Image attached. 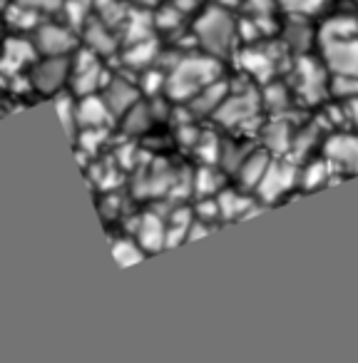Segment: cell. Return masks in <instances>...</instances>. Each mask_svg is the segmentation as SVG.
<instances>
[{
    "label": "cell",
    "instance_id": "obj_29",
    "mask_svg": "<svg viewBox=\"0 0 358 363\" xmlns=\"http://www.w3.org/2000/svg\"><path fill=\"white\" fill-rule=\"evenodd\" d=\"M264 145H267V150L286 152L291 147V130H289V125H284V122L267 125V130H264Z\"/></svg>",
    "mask_w": 358,
    "mask_h": 363
},
{
    "label": "cell",
    "instance_id": "obj_6",
    "mask_svg": "<svg viewBox=\"0 0 358 363\" xmlns=\"http://www.w3.org/2000/svg\"><path fill=\"white\" fill-rule=\"evenodd\" d=\"M321 55L328 72L358 77V35L321 40Z\"/></svg>",
    "mask_w": 358,
    "mask_h": 363
},
{
    "label": "cell",
    "instance_id": "obj_18",
    "mask_svg": "<svg viewBox=\"0 0 358 363\" xmlns=\"http://www.w3.org/2000/svg\"><path fill=\"white\" fill-rule=\"evenodd\" d=\"M217 204H219V217L222 219H247L259 212V209H252L254 204L249 202L244 194H239L237 189H224V192H219Z\"/></svg>",
    "mask_w": 358,
    "mask_h": 363
},
{
    "label": "cell",
    "instance_id": "obj_26",
    "mask_svg": "<svg viewBox=\"0 0 358 363\" xmlns=\"http://www.w3.org/2000/svg\"><path fill=\"white\" fill-rule=\"evenodd\" d=\"M262 105L267 107L274 117H281L284 112H289V107H291V95H289V87L276 85V82H274V85H267L264 97H262Z\"/></svg>",
    "mask_w": 358,
    "mask_h": 363
},
{
    "label": "cell",
    "instance_id": "obj_10",
    "mask_svg": "<svg viewBox=\"0 0 358 363\" xmlns=\"http://www.w3.org/2000/svg\"><path fill=\"white\" fill-rule=\"evenodd\" d=\"M296 87L306 102H321L328 95V70L318 60L301 57L296 62Z\"/></svg>",
    "mask_w": 358,
    "mask_h": 363
},
{
    "label": "cell",
    "instance_id": "obj_8",
    "mask_svg": "<svg viewBox=\"0 0 358 363\" xmlns=\"http://www.w3.org/2000/svg\"><path fill=\"white\" fill-rule=\"evenodd\" d=\"M296 182H298V169L291 162L272 160L267 172H264L262 182L257 184V192H259V197H262V202H276L289 189H293Z\"/></svg>",
    "mask_w": 358,
    "mask_h": 363
},
{
    "label": "cell",
    "instance_id": "obj_19",
    "mask_svg": "<svg viewBox=\"0 0 358 363\" xmlns=\"http://www.w3.org/2000/svg\"><path fill=\"white\" fill-rule=\"evenodd\" d=\"M269 162H272V157H269L267 152H249L234 174H237V179L242 182L247 189H257V184L262 182L264 172H267Z\"/></svg>",
    "mask_w": 358,
    "mask_h": 363
},
{
    "label": "cell",
    "instance_id": "obj_42",
    "mask_svg": "<svg viewBox=\"0 0 358 363\" xmlns=\"http://www.w3.org/2000/svg\"><path fill=\"white\" fill-rule=\"evenodd\" d=\"M244 8H247L249 18H272L274 13L272 0H247Z\"/></svg>",
    "mask_w": 358,
    "mask_h": 363
},
{
    "label": "cell",
    "instance_id": "obj_23",
    "mask_svg": "<svg viewBox=\"0 0 358 363\" xmlns=\"http://www.w3.org/2000/svg\"><path fill=\"white\" fill-rule=\"evenodd\" d=\"M157 52H160L157 43H150V38H147V40L130 43V48H127V52L122 55V60H125V65L135 67V70H147L150 62L157 57Z\"/></svg>",
    "mask_w": 358,
    "mask_h": 363
},
{
    "label": "cell",
    "instance_id": "obj_45",
    "mask_svg": "<svg viewBox=\"0 0 358 363\" xmlns=\"http://www.w3.org/2000/svg\"><path fill=\"white\" fill-rule=\"evenodd\" d=\"M130 3H135L137 8H155L160 0H130Z\"/></svg>",
    "mask_w": 358,
    "mask_h": 363
},
{
    "label": "cell",
    "instance_id": "obj_37",
    "mask_svg": "<svg viewBox=\"0 0 358 363\" xmlns=\"http://www.w3.org/2000/svg\"><path fill=\"white\" fill-rule=\"evenodd\" d=\"M308 40H311V35H308V28L289 26V30H286V45L289 48H293V50H306Z\"/></svg>",
    "mask_w": 358,
    "mask_h": 363
},
{
    "label": "cell",
    "instance_id": "obj_15",
    "mask_svg": "<svg viewBox=\"0 0 358 363\" xmlns=\"http://www.w3.org/2000/svg\"><path fill=\"white\" fill-rule=\"evenodd\" d=\"M174 187V177H172V172L167 169V164H155L150 167V169H145L140 177H137L135 182V194L142 199L147 197H160V194L169 192V189Z\"/></svg>",
    "mask_w": 358,
    "mask_h": 363
},
{
    "label": "cell",
    "instance_id": "obj_33",
    "mask_svg": "<svg viewBox=\"0 0 358 363\" xmlns=\"http://www.w3.org/2000/svg\"><path fill=\"white\" fill-rule=\"evenodd\" d=\"M328 92L341 100H353L358 97V77L353 75H333L331 85H328Z\"/></svg>",
    "mask_w": 358,
    "mask_h": 363
},
{
    "label": "cell",
    "instance_id": "obj_41",
    "mask_svg": "<svg viewBox=\"0 0 358 363\" xmlns=\"http://www.w3.org/2000/svg\"><path fill=\"white\" fill-rule=\"evenodd\" d=\"M164 77L167 75H162V72H157V70H152V67H147L145 77H142V87H145L147 95H157V92H160L162 87H164Z\"/></svg>",
    "mask_w": 358,
    "mask_h": 363
},
{
    "label": "cell",
    "instance_id": "obj_28",
    "mask_svg": "<svg viewBox=\"0 0 358 363\" xmlns=\"http://www.w3.org/2000/svg\"><path fill=\"white\" fill-rule=\"evenodd\" d=\"M122 125H125L127 135H142L147 127L152 125V107L147 105H132L130 110L122 115Z\"/></svg>",
    "mask_w": 358,
    "mask_h": 363
},
{
    "label": "cell",
    "instance_id": "obj_16",
    "mask_svg": "<svg viewBox=\"0 0 358 363\" xmlns=\"http://www.w3.org/2000/svg\"><path fill=\"white\" fill-rule=\"evenodd\" d=\"M164 237L167 224L160 214L147 212L137 219V244L145 249V254H155L160 249H164Z\"/></svg>",
    "mask_w": 358,
    "mask_h": 363
},
{
    "label": "cell",
    "instance_id": "obj_46",
    "mask_svg": "<svg viewBox=\"0 0 358 363\" xmlns=\"http://www.w3.org/2000/svg\"><path fill=\"white\" fill-rule=\"evenodd\" d=\"M219 6H232V3H239V0H217Z\"/></svg>",
    "mask_w": 358,
    "mask_h": 363
},
{
    "label": "cell",
    "instance_id": "obj_3",
    "mask_svg": "<svg viewBox=\"0 0 358 363\" xmlns=\"http://www.w3.org/2000/svg\"><path fill=\"white\" fill-rule=\"evenodd\" d=\"M110 80L105 72V67L100 65V55L90 50V48H82L70 55V85L72 95H92V92L102 90L105 82Z\"/></svg>",
    "mask_w": 358,
    "mask_h": 363
},
{
    "label": "cell",
    "instance_id": "obj_17",
    "mask_svg": "<svg viewBox=\"0 0 358 363\" xmlns=\"http://www.w3.org/2000/svg\"><path fill=\"white\" fill-rule=\"evenodd\" d=\"M227 95H229L227 82H222V77H219V80H214L212 85L202 87L197 95L189 97V112H192V115H197V117L214 115V112H217V107L222 105Z\"/></svg>",
    "mask_w": 358,
    "mask_h": 363
},
{
    "label": "cell",
    "instance_id": "obj_5",
    "mask_svg": "<svg viewBox=\"0 0 358 363\" xmlns=\"http://www.w3.org/2000/svg\"><path fill=\"white\" fill-rule=\"evenodd\" d=\"M70 82V55L43 57L30 67V87L43 95H57Z\"/></svg>",
    "mask_w": 358,
    "mask_h": 363
},
{
    "label": "cell",
    "instance_id": "obj_30",
    "mask_svg": "<svg viewBox=\"0 0 358 363\" xmlns=\"http://www.w3.org/2000/svg\"><path fill=\"white\" fill-rule=\"evenodd\" d=\"M55 112H57V120H60V125L65 127L67 137H72V140H75L77 120H75V100H72V95H55Z\"/></svg>",
    "mask_w": 358,
    "mask_h": 363
},
{
    "label": "cell",
    "instance_id": "obj_11",
    "mask_svg": "<svg viewBox=\"0 0 358 363\" xmlns=\"http://www.w3.org/2000/svg\"><path fill=\"white\" fill-rule=\"evenodd\" d=\"M326 152V160L331 164H338V169H346L351 174H358V137L346 135V132H338L331 135L323 145Z\"/></svg>",
    "mask_w": 358,
    "mask_h": 363
},
{
    "label": "cell",
    "instance_id": "obj_31",
    "mask_svg": "<svg viewBox=\"0 0 358 363\" xmlns=\"http://www.w3.org/2000/svg\"><path fill=\"white\" fill-rule=\"evenodd\" d=\"M192 184L199 197H214V194L219 192V177H217V172H214V167L212 164L202 167V169L194 174Z\"/></svg>",
    "mask_w": 358,
    "mask_h": 363
},
{
    "label": "cell",
    "instance_id": "obj_24",
    "mask_svg": "<svg viewBox=\"0 0 358 363\" xmlns=\"http://www.w3.org/2000/svg\"><path fill=\"white\" fill-rule=\"evenodd\" d=\"M358 35V21L348 16H336L323 23L318 40H333V38H356Z\"/></svg>",
    "mask_w": 358,
    "mask_h": 363
},
{
    "label": "cell",
    "instance_id": "obj_44",
    "mask_svg": "<svg viewBox=\"0 0 358 363\" xmlns=\"http://www.w3.org/2000/svg\"><path fill=\"white\" fill-rule=\"evenodd\" d=\"M348 110H346V115H351V120H353V125L358 127V97H353V100H348Z\"/></svg>",
    "mask_w": 358,
    "mask_h": 363
},
{
    "label": "cell",
    "instance_id": "obj_34",
    "mask_svg": "<svg viewBox=\"0 0 358 363\" xmlns=\"http://www.w3.org/2000/svg\"><path fill=\"white\" fill-rule=\"evenodd\" d=\"M194 147H197L199 157H202L207 164H214V162L219 160V147H222V142H219L217 135H212V132H204V135L197 137Z\"/></svg>",
    "mask_w": 358,
    "mask_h": 363
},
{
    "label": "cell",
    "instance_id": "obj_39",
    "mask_svg": "<svg viewBox=\"0 0 358 363\" xmlns=\"http://www.w3.org/2000/svg\"><path fill=\"white\" fill-rule=\"evenodd\" d=\"M18 3L33 8V11H38L40 16H52V13H60L65 0H18Z\"/></svg>",
    "mask_w": 358,
    "mask_h": 363
},
{
    "label": "cell",
    "instance_id": "obj_2",
    "mask_svg": "<svg viewBox=\"0 0 358 363\" xmlns=\"http://www.w3.org/2000/svg\"><path fill=\"white\" fill-rule=\"evenodd\" d=\"M194 38L199 48H204L207 55L214 57H229L234 52L239 35H237V21L229 16L224 6H212L197 18L194 23Z\"/></svg>",
    "mask_w": 358,
    "mask_h": 363
},
{
    "label": "cell",
    "instance_id": "obj_43",
    "mask_svg": "<svg viewBox=\"0 0 358 363\" xmlns=\"http://www.w3.org/2000/svg\"><path fill=\"white\" fill-rule=\"evenodd\" d=\"M169 6H174L177 11L189 13V11H197L202 6V0H169Z\"/></svg>",
    "mask_w": 358,
    "mask_h": 363
},
{
    "label": "cell",
    "instance_id": "obj_25",
    "mask_svg": "<svg viewBox=\"0 0 358 363\" xmlns=\"http://www.w3.org/2000/svg\"><path fill=\"white\" fill-rule=\"evenodd\" d=\"M112 259H115L120 267H132V264L145 259V249L137 244V239H130V237L115 239V242H112Z\"/></svg>",
    "mask_w": 358,
    "mask_h": 363
},
{
    "label": "cell",
    "instance_id": "obj_12",
    "mask_svg": "<svg viewBox=\"0 0 358 363\" xmlns=\"http://www.w3.org/2000/svg\"><path fill=\"white\" fill-rule=\"evenodd\" d=\"M102 100L110 107L112 117H122L132 105L140 102V90L125 77H110L102 87Z\"/></svg>",
    "mask_w": 358,
    "mask_h": 363
},
{
    "label": "cell",
    "instance_id": "obj_40",
    "mask_svg": "<svg viewBox=\"0 0 358 363\" xmlns=\"http://www.w3.org/2000/svg\"><path fill=\"white\" fill-rule=\"evenodd\" d=\"M197 217L202 219V222H209V219H219V204H217V197H199Z\"/></svg>",
    "mask_w": 358,
    "mask_h": 363
},
{
    "label": "cell",
    "instance_id": "obj_21",
    "mask_svg": "<svg viewBox=\"0 0 358 363\" xmlns=\"http://www.w3.org/2000/svg\"><path fill=\"white\" fill-rule=\"evenodd\" d=\"M127 43L147 40L152 35V28H155V16L150 13V8H135V11H127V18L122 23Z\"/></svg>",
    "mask_w": 358,
    "mask_h": 363
},
{
    "label": "cell",
    "instance_id": "obj_35",
    "mask_svg": "<svg viewBox=\"0 0 358 363\" xmlns=\"http://www.w3.org/2000/svg\"><path fill=\"white\" fill-rule=\"evenodd\" d=\"M316 137H318V130H316V127H306V130H301L296 137H293V140H291V147H289V150L293 152V157H296V160H301V157L306 155L308 150H311V145L316 142Z\"/></svg>",
    "mask_w": 358,
    "mask_h": 363
},
{
    "label": "cell",
    "instance_id": "obj_13",
    "mask_svg": "<svg viewBox=\"0 0 358 363\" xmlns=\"http://www.w3.org/2000/svg\"><path fill=\"white\" fill-rule=\"evenodd\" d=\"M75 120L77 130H87V127H107L115 117H112L110 107L105 105L102 95L92 92V95H82L75 102Z\"/></svg>",
    "mask_w": 358,
    "mask_h": 363
},
{
    "label": "cell",
    "instance_id": "obj_1",
    "mask_svg": "<svg viewBox=\"0 0 358 363\" xmlns=\"http://www.w3.org/2000/svg\"><path fill=\"white\" fill-rule=\"evenodd\" d=\"M222 77V62L214 55H187L172 65L164 77V92L169 100L184 102L197 95L202 87L212 85Z\"/></svg>",
    "mask_w": 358,
    "mask_h": 363
},
{
    "label": "cell",
    "instance_id": "obj_32",
    "mask_svg": "<svg viewBox=\"0 0 358 363\" xmlns=\"http://www.w3.org/2000/svg\"><path fill=\"white\" fill-rule=\"evenodd\" d=\"M279 6L284 8L286 13L298 18H308V16H316L323 6H326V0H276Z\"/></svg>",
    "mask_w": 358,
    "mask_h": 363
},
{
    "label": "cell",
    "instance_id": "obj_38",
    "mask_svg": "<svg viewBox=\"0 0 358 363\" xmlns=\"http://www.w3.org/2000/svg\"><path fill=\"white\" fill-rule=\"evenodd\" d=\"M328 172H331V167H326V164H311L308 167L306 174H303V184H306V189L321 187L323 182L328 179Z\"/></svg>",
    "mask_w": 358,
    "mask_h": 363
},
{
    "label": "cell",
    "instance_id": "obj_20",
    "mask_svg": "<svg viewBox=\"0 0 358 363\" xmlns=\"http://www.w3.org/2000/svg\"><path fill=\"white\" fill-rule=\"evenodd\" d=\"M239 60H242L244 70L252 72L257 80H269V77H272V72H274V67H276V60H274V55H269L267 50L257 48L254 43L242 52V55H239Z\"/></svg>",
    "mask_w": 358,
    "mask_h": 363
},
{
    "label": "cell",
    "instance_id": "obj_36",
    "mask_svg": "<svg viewBox=\"0 0 358 363\" xmlns=\"http://www.w3.org/2000/svg\"><path fill=\"white\" fill-rule=\"evenodd\" d=\"M184 13L177 11L174 6H167V8H160V13L155 16V28H162V30H174L179 23H182Z\"/></svg>",
    "mask_w": 358,
    "mask_h": 363
},
{
    "label": "cell",
    "instance_id": "obj_47",
    "mask_svg": "<svg viewBox=\"0 0 358 363\" xmlns=\"http://www.w3.org/2000/svg\"><path fill=\"white\" fill-rule=\"evenodd\" d=\"M8 3H11V0H0V8H6Z\"/></svg>",
    "mask_w": 358,
    "mask_h": 363
},
{
    "label": "cell",
    "instance_id": "obj_7",
    "mask_svg": "<svg viewBox=\"0 0 358 363\" xmlns=\"http://www.w3.org/2000/svg\"><path fill=\"white\" fill-rule=\"evenodd\" d=\"M259 110H262V97L257 92L244 90L237 92V95L224 97V102L217 107V112L212 117L224 127H239L247 125L249 120H254L259 115Z\"/></svg>",
    "mask_w": 358,
    "mask_h": 363
},
{
    "label": "cell",
    "instance_id": "obj_22",
    "mask_svg": "<svg viewBox=\"0 0 358 363\" xmlns=\"http://www.w3.org/2000/svg\"><path fill=\"white\" fill-rule=\"evenodd\" d=\"M3 21H6V26L13 28V30L26 33V30H35V28L43 23V16L38 11H33V8L23 6V3H18V0H13V3H8L6 6Z\"/></svg>",
    "mask_w": 358,
    "mask_h": 363
},
{
    "label": "cell",
    "instance_id": "obj_14",
    "mask_svg": "<svg viewBox=\"0 0 358 363\" xmlns=\"http://www.w3.org/2000/svg\"><path fill=\"white\" fill-rule=\"evenodd\" d=\"M82 40H85V48H90L95 55H112L117 50V35L112 33V28L107 23H102L100 18H87V23L82 26Z\"/></svg>",
    "mask_w": 358,
    "mask_h": 363
},
{
    "label": "cell",
    "instance_id": "obj_9",
    "mask_svg": "<svg viewBox=\"0 0 358 363\" xmlns=\"http://www.w3.org/2000/svg\"><path fill=\"white\" fill-rule=\"evenodd\" d=\"M38 60L35 43L28 40V38H8L0 48V75L3 77H16L26 70L28 65Z\"/></svg>",
    "mask_w": 358,
    "mask_h": 363
},
{
    "label": "cell",
    "instance_id": "obj_27",
    "mask_svg": "<svg viewBox=\"0 0 358 363\" xmlns=\"http://www.w3.org/2000/svg\"><path fill=\"white\" fill-rule=\"evenodd\" d=\"M90 8L92 0H65L60 8V13L65 16V26H70L75 33H80L82 26L87 23V18H90Z\"/></svg>",
    "mask_w": 358,
    "mask_h": 363
},
{
    "label": "cell",
    "instance_id": "obj_4",
    "mask_svg": "<svg viewBox=\"0 0 358 363\" xmlns=\"http://www.w3.org/2000/svg\"><path fill=\"white\" fill-rule=\"evenodd\" d=\"M33 33L35 50L43 57L72 55L77 50V33L65 23H40Z\"/></svg>",
    "mask_w": 358,
    "mask_h": 363
}]
</instances>
